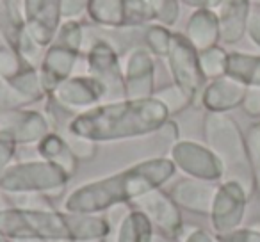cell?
I'll use <instances>...</instances> for the list:
<instances>
[{"label":"cell","mask_w":260,"mask_h":242,"mask_svg":"<svg viewBox=\"0 0 260 242\" xmlns=\"http://www.w3.org/2000/svg\"><path fill=\"white\" fill-rule=\"evenodd\" d=\"M205 135L210 150L223 166L224 180L237 182L248 196L255 191L251 164H249L246 137L239 125L223 112H210L205 118Z\"/></svg>","instance_id":"obj_1"},{"label":"cell","mask_w":260,"mask_h":242,"mask_svg":"<svg viewBox=\"0 0 260 242\" xmlns=\"http://www.w3.org/2000/svg\"><path fill=\"white\" fill-rule=\"evenodd\" d=\"M248 199V192L237 182L224 180L217 187L212 210H210L212 226L216 233H228V231H234L241 226Z\"/></svg>","instance_id":"obj_2"},{"label":"cell","mask_w":260,"mask_h":242,"mask_svg":"<svg viewBox=\"0 0 260 242\" xmlns=\"http://www.w3.org/2000/svg\"><path fill=\"white\" fill-rule=\"evenodd\" d=\"M175 160L185 173L198 180L214 182L223 178V166L219 159L210 148H203L196 143H180L175 148Z\"/></svg>","instance_id":"obj_3"},{"label":"cell","mask_w":260,"mask_h":242,"mask_svg":"<svg viewBox=\"0 0 260 242\" xmlns=\"http://www.w3.org/2000/svg\"><path fill=\"white\" fill-rule=\"evenodd\" d=\"M173 72L180 84V89L187 93L192 100L194 93L202 87L205 75L200 68V59L194 54V48L182 38H177L173 48Z\"/></svg>","instance_id":"obj_4"},{"label":"cell","mask_w":260,"mask_h":242,"mask_svg":"<svg viewBox=\"0 0 260 242\" xmlns=\"http://www.w3.org/2000/svg\"><path fill=\"white\" fill-rule=\"evenodd\" d=\"M246 89L248 86H244L242 82L223 75L219 79H214L212 84L205 89L203 103L210 112H226L242 105Z\"/></svg>","instance_id":"obj_5"},{"label":"cell","mask_w":260,"mask_h":242,"mask_svg":"<svg viewBox=\"0 0 260 242\" xmlns=\"http://www.w3.org/2000/svg\"><path fill=\"white\" fill-rule=\"evenodd\" d=\"M251 11L249 0H223L219 13V38L224 43H237L246 32Z\"/></svg>","instance_id":"obj_6"},{"label":"cell","mask_w":260,"mask_h":242,"mask_svg":"<svg viewBox=\"0 0 260 242\" xmlns=\"http://www.w3.org/2000/svg\"><path fill=\"white\" fill-rule=\"evenodd\" d=\"M217 187L207 180H184L175 187L173 198L196 214H210Z\"/></svg>","instance_id":"obj_7"},{"label":"cell","mask_w":260,"mask_h":242,"mask_svg":"<svg viewBox=\"0 0 260 242\" xmlns=\"http://www.w3.org/2000/svg\"><path fill=\"white\" fill-rule=\"evenodd\" d=\"M189 38L200 50L216 47L219 40V18L210 9H202L189 23Z\"/></svg>","instance_id":"obj_8"},{"label":"cell","mask_w":260,"mask_h":242,"mask_svg":"<svg viewBox=\"0 0 260 242\" xmlns=\"http://www.w3.org/2000/svg\"><path fill=\"white\" fill-rule=\"evenodd\" d=\"M226 75L239 80L244 86L260 87V55L232 52L228 54Z\"/></svg>","instance_id":"obj_9"},{"label":"cell","mask_w":260,"mask_h":242,"mask_svg":"<svg viewBox=\"0 0 260 242\" xmlns=\"http://www.w3.org/2000/svg\"><path fill=\"white\" fill-rule=\"evenodd\" d=\"M198 59H200V68H202V73L205 77L219 79V77L226 75L228 54H224V50H221L217 47L207 48V50H202Z\"/></svg>","instance_id":"obj_10"},{"label":"cell","mask_w":260,"mask_h":242,"mask_svg":"<svg viewBox=\"0 0 260 242\" xmlns=\"http://www.w3.org/2000/svg\"><path fill=\"white\" fill-rule=\"evenodd\" d=\"M119 242H150V223L141 214H132L121 230Z\"/></svg>","instance_id":"obj_11"},{"label":"cell","mask_w":260,"mask_h":242,"mask_svg":"<svg viewBox=\"0 0 260 242\" xmlns=\"http://www.w3.org/2000/svg\"><path fill=\"white\" fill-rule=\"evenodd\" d=\"M246 146H248L249 164H251L253 178H255V189L260 196V123L249 127L246 135Z\"/></svg>","instance_id":"obj_12"},{"label":"cell","mask_w":260,"mask_h":242,"mask_svg":"<svg viewBox=\"0 0 260 242\" xmlns=\"http://www.w3.org/2000/svg\"><path fill=\"white\" fill-rule=\"evenodd\" d=\"M217 242H260V230L256 228H237L228 233H217Z\"/></svg>","instance_id":"obj_13"},{"label":"cell","mask_w":260,"mask_h":242,"mask_svg":"<svg viewBox=\"0 0 260 242\" xmlns=\"http://www.w3.org/2000/svg\"><path fill=\"white\" fill-rule=\"evenodd\" d=\"M242 109L251 118H260V87L249 86L246 89L244 100H242Z\"/></svg>","instance_id":"obj_14"},{"label":"cell","mask_w":260,"mask_h":242,"mask_svg":"<svg viewBox=\"0 0 260 242\" xmlns=\"http://www.w3.org/2000/svg\"><path fill=\"white\" fill-rule=\"evenodd\" d=\"M246 30H248L251 41L260 47V8H251L248 16V23H246Z\"/></svg>","instance_id":"obj_15"},{"label":"cell","mask_w":260,"mask_h":242,"mask_svg":"<svg viewBox=\"0 0 260 242\" xmlns=\"http://www.w3.org/2000/svg\"><path fill=\"white\" fill-rule=\"evenodd\" d=\"M185 242H214V240H212V237H210L209 233H205V231L194 230L191 235H189Z\"/></svg>","instance_id":"obj_16"},{"label":"cell","mask_w":260,"mask_h":242,"mask_svg":"<svg viewBox=\"0 0 260 242\" xmlns=\"http://www.w3.org/2000/svg\"><path fill=\"white\" fill-rule=\"evenodd\" d=\"M249 2H251L255 8H260V0H249Z\"/></svg>","instance_id":"obj_17"}]
</instances>
